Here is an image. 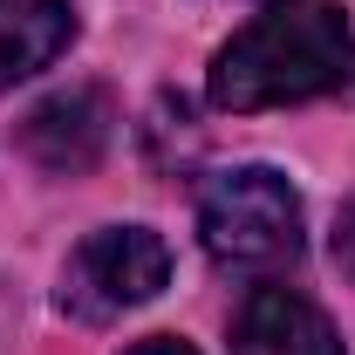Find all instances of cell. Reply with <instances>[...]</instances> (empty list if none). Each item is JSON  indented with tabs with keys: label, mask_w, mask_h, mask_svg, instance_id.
Here are the masks:
<instances>
[{
	"label": "cell",
	"mask_w": 355,
	"mask_h": 355,
	"mask_svg": "<svg viewBox=\"0 0 355 355\" xmlns=\"http://www.w3.org/2000/svg\"><path fill=\"white\" fill-rule=\"evenodd\" d=\"M355 69V28L335 0H266L260 14L212 55L205 96L225 116L287 110L342 89Z\"/></svg>",
	"instance_id": "6da1fadb"
},
{
	"label": "cell",
	"mask_w": 355,
	"mask_h": 355,
	"mask_svg": "<svg viewBox=\"0 0 355 355\" xmlns=\"http://www.w3.org/2000/svg\"><path fill=\"white\" fill-rule=\"evenodd\" d=\"M198 239H205L212 266L266 280V273L294 266L308 246L301 191L273 164H232V171L205 178V191H198Z\"/></svg>",
	"instance_id": "7a4b0ae2"
},
{
	"label": "cell",
	"mask_w": 355,
	"mask_h": 355,
	"mask_svg": "<svg viewBox=\"0 0 355 355\" xmlns=\"http://www.w3.org/2000/svg\"><path fill=\"white\" fill-rule=\"evenodd\" d=\"M171 280V246L150 225H103L62 260L55 308L76 321H123L130 308L157 301Z\"/></svg>",
	"instance_id": "3957f363"
},
{
	"label": "cell",
	"mask_w": 355,
	"mask_h": 355,
	"mask_svg": "<svg viewBox=\"0 0 355 355\" xmlns=\"http://www.w3.org/2000/svg\"><path fill=\"white\" fill-rule=\"evenodd\" d=\"M110 96L103 89H55L48 103H35L21 116V150L55 178H83L96 171V157L110 150Z\"/></svg>",
	"instance_id": "277c9868"
},
{
	"label": "cell",
	"mask_w": 355,
	"mask_h": 355,
	"mask_svg": "<svg viewBox=\"0 0 355 355\" xmlns=\"http://www.w3.org/2000/svg\"><path fill=\"white\" fill-rule=\"evenodd\" d=\"M232 355H349V349L301 287L260 280V287H246V301L232 314Z\"/></svg>",
	"instance_id": "5b68a950"
},
{
	"label": "cell",
	"mask_w": 355,
	"mask_h": 355,
	"mask_svg": "<svg viewBox=\"0 0 355 355\" xmlns=\"http://www.w3.org/2000/svg\"><path fill=\"white\" fill-rule=\"evenodd\" d=\"M76 42V7L69 0H0V89L55 69Z\"/></svg>",
	"instance_id": "8992f818"
},
{
	"label": "cell",
	"mask_w": 355,
	"mask_h": 355,
	"mask_svg": "<svg viewBox=\"0 0 355 355\" xmlns=\"http://www.w3.org/2000/svg\"><path fill=\"white\" fill-rule=\"evenodd\" d=\"M335 260H342V273L355 280V198L342 205V219H335Z\"/></svg>",
	"instance_id": "52a82bcc"
},
{
	"label": "cell",
	"mask_w": 355,
	"mask_h": 355,
	"mask_svg": "<svg viewBox=\"0 0 355 355\" xmlns=\"http://www.w3.org/2000/svg\"><path fill=\"white\" fill-rule=\"evenodd\" d=\"M123 355H198L191 342H178V335H150V342H130Z\"/></svg>",
	"instance_id": "ba28073f"
}]
</instances>
